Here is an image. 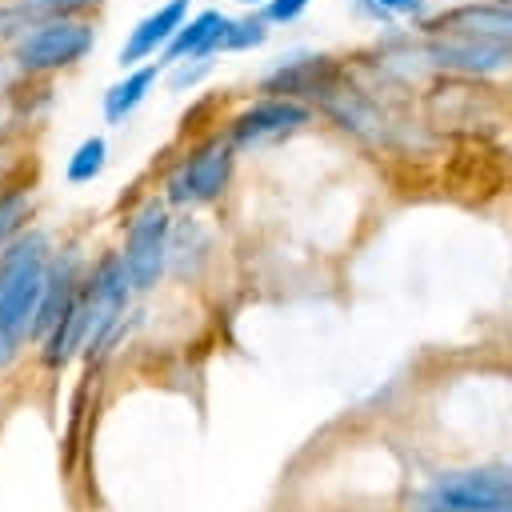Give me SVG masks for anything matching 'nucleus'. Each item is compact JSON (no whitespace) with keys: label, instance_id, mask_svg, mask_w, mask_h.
Instances as JSON below:
<instances>
[{"label":"nucleus","instance_id":"obj_12","mask_svg":"<svg viewBox=\"0 0 512 512\" xmlns=\"http://www.w3.org/2000/svg\"><path fill=\"white\" fill-rule=\"evenodd\" d=\"M156 84V64H148V68H136L132 76H124L120 84H112L108 88V96H104V116H108V124H120L144 96H148V88Z\"/></svg>","mask_w":512,"mask_h":512},{"label":"nucleus","instance_id":"obj_10","mask_svg":"<svg viewBox=\"0 0 512 512\" xmlns=\"http://www.w3.org/2000/svg\"><path fill=\"white\" fill-rule=\"evenodd\" d=\"M224 28H228V16H220V12H200L196 20H188V24L172 36V44L164 48V60H168V64H176V60H184V56H192V60H196V56L212 52Z\"/></svg>","mask_w":512,"mask_h":512},{"label":"nucleus","instance_id":"obj_19","mask_svg":"<svg viewBox=\"0 0 512 512\" xmlns=\"http://www.w3.org/2000/svg\"><path fill=\"white\" fill-rule=\"evenodd\" d=\"M484 512H512V500L508 504H496V508H484Z\"/></svg>","mask_w":512,"mask_h":512},{"label":"nucleus","instance_id":"obj_9","mask_svg":"<svg viewBox=\"0 0 512 512\" xmlns=\"http://www.w3.org/2000/svg\"><path fill=\"white\" fill-rule=\"evenodd\" d=\"M436 60L452 68H468V72H488L508 60V44H496L484 36H456V40L436 44Z\"/></svg>","mask_w":512,"mask_h":512},{"label":"nucleus","instance_id":"obj_15","mask_svg":"<svg viewBox=\"0 0 512 512\" xmlns=\"http://www.w3.org/2000/svg\"><path fill=\"white\" fill-rule=\"evenodd\" d=\"M20 212H24V196H4V200H0V252L12 244L8 236H12L16 220H20Z\"/></svg>","mask_w":512,"mask_h":512},{"label":"nucleus","instance_id":"obj_3","mask_svg":"<svg viewBox=\"0 0 512 512\" xmlns=\"http://www.w3.org/2000/svg\"><path fill=\"white\" fill-rule=\"evenodd\" d=\"M128 268L124 260H108L92 284H88V296L80 300L84 304V348H100L108 340V332L120 324L124 308H128Z\"/></svg>","mask_w":512,"mask_h":512},{"label":"nucleus","instance_id":"obj_14","mask_svg":"<svg viewBox=\"0 0 512 512\" xmlns=\"http://www.w3.org/2000/svg\"><path fill=\"white\" fill-rule=\"evenodd\" d=\"M264 40V24H256V20H228V28L220 32V40H216V48H252V44H260Z\"/></svg>","mask_w":512,"mask_h":512},{"label":"nucleus","instance_id":"obj_13","mask_svg":"<svg viewBox=\"0 0 512 512\" xmlns=\"http://www.w3.org/2000/svg\"><path fill=\"white\" fill-rule=\"evenodd\" d=\"M104 152H108V144H104L100 136H88V140L72 152V160H68V180H72V184H88L92 176H100Z\"/></svg>","mask_w":512,"mask_h":512},{"label":"nucleus","instance_id":"obj_4","mask_svg":"<svg viewBox=\"0 0 512 512\" xmlns=\"http://www.w3.org/2000/svg\"><path fill=\"white\" fill-rule=\"evenodd\" d=\"M164 252H168V216L152 200L132 220L128 244H124V268H128L132 288H152L156 284V276L164 268Z\"/></svg>","mask_w":512,"mask_h":512},{"label":"nucleus","instance_id":"obj_20","mask_svg":"<svg viewBox=\"0 0 512 512\" xmlns=\"http://www.w3.org/2000/svg\"><path fill=\"white\" fill-rule=\"evenodd\" d=\"M244 4H260V0H244Z\"/></svg>","mask_w":512,"mask_h":512},{"label":"nucleus","instance_id":"obj_21","mask_svg":"<svg viewBox=\"0 0 512 512\" xmlns=\"http://www.w3.org/2000/svg\"><path fill=\"white\" fill-rule=\"evenodd\" d=\"M0 120H4V108H0Z\"/></svg>","mask_w":512,"mask_h":512},{"label":"nucleus","instance_id":"obj_6","mask_svg":"<svg viewBox=\"0 0 512 512\" xmlns=\"http://www.w3.org/2000/svg\"><path fill=\"white\" fill-rule=\"evenodd\" d=\"M228 168H232V148L228 144H208L200 156H192L172 180H168V196L176 204H200L224 192L228 184Z\"/></svg>","mask_w":512,"mask_h":512},{"label":"nucleus","instance_id":"obj_5","mask_svg":"<svg viewBox=\"0 0 512 512\" xmlns=\"http://www.w3.org/2000/svg\"><path fill=\"white\" fill-rule=\"evenodd\" d=\"M88 48H92V28L88 24H80V20H48V24L32 28L20 40L16 60L24 68H60V64L80 60Z\"/></svg>","mask_w":512,"mask_h":512},{"label":"nucleus","instance_id":"obj_18","mask_svg":"<svg viewBox=\"0 0 512 512\" xmlns=\"http://www.w3.org/2000/svg\"><path fill=\"white\" fill-rule=\"evenodd\" d=\"M28 4H40V8H80L88 0H28Z\"/></svg>","mask_w":512,"mask_h":512},{"label":"nucleus","instance_id":"obj_8","mask_svg":"<svg viewBox=\"0 0 512 512\" xmlns=\"http://www.w3.org/2000/svg\"><path fill=\"white\" fill-rule=\"evenodd\" d=\"M308 120V108L292 104V100H268V104H256L248 108L236 124H232V140L236 144H260L268 136H284L292 132L296 124Z\"/></svg>","mask_w":512,"mask_h":512},{"label":"nucleus","instance_id":"obj_1","mask_svg":"<svg viewBox=\"0 0 512 512\" xmlns=\"http://www.w3.org/2000/svg\"><path fill=\"white\" fill-rule=\"evenodd\" d=\"M44 292H48V244L40 232H24L0 252V364H8L20 340L36 328Z\"/></svg>","mask_w":512,"mask_h":512},{"label":"nucleus","instance_id":"obj_2","mask_svg":"<svg viewBox=\"0 0 512 512\" xmlns=\"http://www.w3.org/2000/svg\"><path fill=\"white\" fill-rule=\"evenodd\" d=\"M512 500V472L500 468H472L440 476L424 496L420 512H484Z\"/></svg>","mask_w":512,"mask_h":512},{"label":"nucleus","instance_id":"obj_16","mask_svg":"<svg viewBox=\"0 0 512 512\" xmlns=\"http://www.w3.org/2000/svg\"><path fill=\"white\" fill-rule=\"evenodd\" d=\"M304 8H308V0H268V20L284 24V20H296Z\"/></svg>","mask_w":512,"mask_h":512},{"label":"nucleus","instance_id":"obj_7","mask_svg":"<svg viewBox=\"0 0 512 512\" xmlns=\"http://www.w3.org/2000/svg\"><path fill=\"white\" fill-rule=\"evenodd\" d=\"M184 12H188V0H168V4H160L152 16H144V20L132 28L128 44L120 48V64L128 68V64L152 56L156 48H168L172 36L184 28Z\"/></svg>","mask_w":512,"mask_h":512},{"label":"nucleus","instance_id":"obj_11","mask_svg":"<svg viewBox=\"0 0 512 512\" xmlns=\"http://www.w3.org/2000/svg\"><path fill=\"white\" fill-rule=\"evenodd\" d=\"M452 24L464 36H484V40H496V44H512V0L484 4V8H460V12H452Z\"/></svg>","mask_w":512,"mask_h":512},{"label":"nucleus","instance_id":"obj_17","mask_svg":"<svg viewBox=\"0 0 512 512\" xmlns=\"http://www.w3.org/2000/svg\"><path fill=\"white\" fill-rule=\"evenodd\" d=\"M380 8H392V12H416L420 0H380Z\"/></svg>","mask_w":512,"mask_h":512}]
</instances>
